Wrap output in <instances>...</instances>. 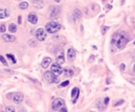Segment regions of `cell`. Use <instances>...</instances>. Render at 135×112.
<instances>
[{"label": "cell", "instance_id": "6da1fadb", "mask_svg": "<svg viewBox=\"0 0 135 112\" xmlns=\"http://www.w3.org/2000/svg\"><path fill=\"white\" fill-rule=\"evenodd\" d=\"M130 39H129V35L124 31L121 32H117L115 33L112 37V40H111V44L116 45L117 49H122L124 46H125L127 43L129 42Z\"/></svg>", "mask_w": 135, "mask_h": 112}, {"label": "cell", "instance_id": "7a4b0ae2", "mask_svg": "<svg viewBox=\"0 0 135 112\" xmlns=\"http://www.w3.org/2000/svg\"><path fill=\"white\" fill-rule=\"evenodd\" d=\"M61 24H59L57 22H54V21H51V22H49L46 24L45 26V29L48 33H51V34H53L55 32L59 31L61 29Z\"/></svg>", "mask_w": 135, "mask_h": 112}, {"label": "cell", "instance_id": "3957f363", "mask_svg": "<svg viewBox=\"0 0 135 112\" xmlns=\"http://www.w3.org/2000/svg\"><path fill=\"white\" fill-rule=\"evenodd\" d=\"M65 103H64V100L62 99V98H56V99L53 100V102L51 104V109L54 110V111H58L60 109L64 107Z\"/></svg>", "mask_w": 135, "mask_h": 112}, {"label": "cell", "instance_id": "277c9868", "mask_svg": "<svg viewBox=\"0 0 135 112\" xmlns=\"http://www.w3.org/2000/svg\"><path fill=\"white\" fill-rule=\"evenodd\" d=\"M58 76H56L52 72H46L44 74V79L48 83L52 84V83H58Z\"/></svg>", "mask_w": 135, "mask_h": 112}, {"label": "cell", "instance_id": "5b68a950", "mask_svg": "<svg viewBox=\"0 0 135 112\" xmlns=\"http://www.w3.org/2000/svg\"><path fill=\"white\" fill-rule=\"evenodd\" d=\"M35 37L38 41H40V42H43L45 39H46V37H47V33H46L44 29L39 28L35 32Z\"/></svg>", "mask_w": 135, "mask_h": 112}, {"label": "cell", "instance_id": "8992f818", "mask_svg": "<svg viewBox=\"0 0 135 112\" xmlns=\"http://www.w3.org/2000/svg\"><path fill=\"white\" fill-rule=\"evenodd\" d=\"M51 71L55 74V75H56V76H59V75H61L62 73L64 72L63 68L61 67V64H52V65H51Z\"/></svg>", "mask_w": 135, "mask_h": 112}, {"label": "cell", "instance_id": "52a82bcc", "mask_svg": "<svg viewBox=\"0 0 135 112\" xmlns=\"http://www.w3.org/2000/svg\"><path fill=\"white\" fill-rule=\"evenodd\" d=\"M23 99H24V96H23L22 93H20V92L14 93V95H13V101H14L15 104L19 105V104L22 102Z\"/></svg>", "mask_w": 135, "mask_h": 112}, {"label": "cell", "instance_id": "ba28073f", "mask_svg": "<svg viewBox=\"0 0 135 112\" xmlns=\"http://www.w3.org/2000/svg\"><path fill=\"white\" fill-rule=\"evenodd\" d=\"M27 20H28L29 23L35 25V24H37V22H38V17H37V15H36L35 13L31 12L28 15V17H27Z\"/></svg>", "mask_w": 135, "mask_h": 112}, {"label": "cell", "instance_id": "9c48e42d", "mask_svg": "<svg viewBox=\"0 0 135 112\" xmlns=\"http://www.w3.org/2000/svg\"><path fill=\"white\" fill-rule=\"evenodd\" d=\"M61 13V7L57 6H52L51 7V18H55Z\"/></svg>", "mask_w": 135, "mask_h": 112}, {"label": "cell", "instance_id": "30bf717a", "mask_svg": "<svg viewBox=\"0 0 135 112\" xmlns=\"http://www.w3.org/2000/svg\"><path fill=\"white\" fill-rule=\"evenodd\" d=\"M32 5L38 9H42L44 6V2L43 0H32Z\"/></svg>", "mask_w": 135, "mask_h": 112}, {"label": "cell", "instance_id": "8fae6325", "mask_svg": "<svg viewBox=\"0 0 135 112\" xmlns=\"http://www.w3.org/2000/svg\"><path fill=\"white\" fill-rule=\"evenodd\" d=\"M71 96H72V98H73V102L75 103L77 100V97L79 96V89L77 88V87H74L73 90H72V94H71Z\"/></svg>", "mask_w": 135, "mask_h": 112}, {"label": "cell", "instance_id": "7c38bea8", "mask_svg": "<svg viewBox=\"0 0 135 112\" xmlns=\"http://www.w3.org/2000/svg\"><path fill=\"white\" fill-rule=\"evenodd\" d=\"M2 39L6 42H13L16 41V37L13 35H9V34H3Z\"/></svg>", "mask_w": 135, "mask_h": 112}, {"label": "cell", "instance_id": "4fadbf2b", "mask_svg": "<svg viewBox=\"0 0 135 112\" xmlns=\"http://www.w3.org/2000/svg\"><path fill=\"white\" fill-rule=\"evenodd\" d=\"M56 62L59 64H63L64 63V51H61L56 56Z\"/></svg>", "mask_w": 135, "mask_h": 112}, {"label": "cell", "instance_id": "5bb4252c", "mask_svg": "<svg viewBox=\"0 0 135 112\" xmlns=\"http://www.w3.org/2000/svg\"><path fill=\"white\" fill-rule=\"evenodd\" d=\"M67 58H68V60H70V61H73L74 58H75V51H74V50L73 48L68 49Z\"/></svg>", "mask_w": 135, "mask_h": 112}, {"label": "cell", "instance_id": "9a60e30c", "mask_svg": "<svg viewBox=\"0 0 135 112\" xmlns=\"http://www.w3.org/2000/svg\"><path fill=\"white\" fill-rule=\"evenodd\" d=\"M9 16V11L6 8H0V19H6Z\"/></svg>", "mask_w": 135, "mask_h": 112}, {"label": "cell", "instance_id": "2e32d148", "mask_svg": "<svg viewBox=\"0 0 135 112\" xmlns=\"http://www.w3.org/2000/svg\"><path fill=\"white\" fill-rule=\"evenodd\" d=\"M51 63V59L50 57H45L42 62V68H48L49 65Z\"/></svg>", "mask_w": 135, "mask_h": 112}, {"label": "cell", "instance_id": "e0dca14e", "mask_svg": "<svg viewBox=\"0 0 135 112\" xmlns=\"http://www.w3.org/2000/svg\"><path fill=\"white\" fill-rule=\"evenodd\" d=\"M96 107H97V109H99V110H104V109H106V104L103 103L101 100H98L96 102Z\"/></svg>", "mask_w": 135, "mask_h": 112}, {"label": "cell", "instance_id": "ac0fdd59", "mask_svg": "<svg viewBox=\"0 0 135 112\" xmlns=\"http://www.w3.org/2000/svg\"><path fill=\"white\" fill-rule=\"evenodd\" d=\"M74 19H81V17H82V12H81L79 9H77V8H75L74 11Z\"/></svg>", "mask_w": 135, "mask_h": 112}, {"label": "cell", "instance_id": "d6986e66", "mask_svg": "<svg viewBox=\"0 0 135 112\" xmlns=\"http://www.w3.org/2000/svg\"><path fill=\"white\" fill-rule=\"evenodd\" d=\"M8 30H9L11 33H15V32H17V26H16V24H14V23H11V24H9V26H8Z\"/></svg>", "mask_w": 135, "mask_h": 112}, {"label": "cell", "instance_id": "ffe728a7", "mask_svg": "<svg viewBox=\"0 0 135 112\" xmlns=\"http://www.w3.org/2000/svg\"><path fill=\"white\" fill-rule=\"evenodd\" d=\"M64 72V74H65L66 76H72V75H74V71L72 70V69L67 68V69H65Z\"/></svg>", "mask_w": 135, "mask_h": 112}, {"label": "cell", "instance_id": "44dd1931", "mask_svg": "<svg viewBox=\"0 0 135 112\" xmlns=\"http://www.w3.org/2000/svg\"><path fill=\"white\" fill-rule=\"evenodd\" d=\"M28 6H29V3H28L27 1H23V2H21L20 5H19L20 9H27V8H28Z\"/></svg>", "mask_w": 135, "mask_h": 112}, {"label": "cell", "instance_id": "7402d4cb", "mask_svg": "<svg viewBox=\"0 0 135 112\" xmlns=\"http://www.w3.org/2000/svg\"><path fill=\"white\" fill-rule=\"evenodd\" d=\"M28 44H29V46H30L32 48H34V47L37 46V42H36L35 39H32V40H29V42H28Z\"/></svg>", "mask_w": 135, "mask_h": 112}, {"label": "cell", "instance_id": "603a6c76", "mask_svg": "<svg viewBox=\"0 0 135 112\" xmlns=\"http://www.w3.org/2000/svg\"><path fill=\"white\" fill-rule=\"evenodd\" d=\"M6 57L8 58V59H9L10 61L12 62V64H16V63H17L16 58H15V56H14V55L9 54V53H8V54H6Z\"/></svg>", "mask_w": 135, "mask_h": 112}, {"label": "cell", "instance_id": "cb8c5ba5", "mask_svg": "<svg viewBox=\"0 0 135 112\" xmlns=\"http://www.w3.org/2000/svg\"><path fill=\"white\" fill-rule=\"evenodd\" d=\"M6 111H8V112H15L16 109H14L13 107H6Z\"/></svg>", "mask_w": 135, "mask_h": 112}, {"label": "cell", "instance_id": "d4e9b609", "mask_svg": "<svg viewBox=\"0 0 135 112\" xmlns=\"http://www.w3.org/2000/svg\"><path fill=\"white\" fill-rule=\"evenodd\" d=\"M108 29H109V27H105V26H103L102 28H101V33H102V34H105Z\"/></svg>", "mask_w": 135, "mask_h": 112}, {"label": "cell", "instance_id": "484cf974", "mask_svg": "<svg viewBox=\"0 0 135 112\" xmlns=\"http://www.w3.org/2000/svg\"><path fill=\"white\" fill-rule=\"evenodd\" d=\"M69 83H70V82H69V81H64V82H63V83H62L61 85H60V86H59V87H66V86H68V85H69Z\"/></svg>", "mask_w": 135, "mask_h": 112}, {"label": "cell", "instance_id": "4316f807", "mask_svg": "<svg viewBox=\"0 0 135 112\" xmlns=\"http://www.w3.org/2000/svg\"><path fill=\"white\" fill-rule=\"evenodd\" d=\"M0 61H1V63L3 64H5V65L7 66V63H6V61L5 60V58H4L3 56H0Z\"/></svg>", "mask_w": 135, "mask_h": 112}, {"label": "cell", "instance_id": "83f0119b", "mask_svg": "<svg viewBox=\"0 0 135 112\" xmlns=\"http://www.w3.org/2000/svg\"><path fill=\"white\" fill-rule=\"evenodd\" d=\"M5 31H6V26L4 25V24H2V25L0 26V32L4 33Z\"/></svg>", "mask_w": 135, "mask_h": 112}, {"label": "cell", "instance_id": "f1b7e54d", "mask_svg": "<svg viewBox=\"0 0 135 112\" xmlns=\"http://www.w3.org/2000/svg\"><path fill=\"white\" fill-rule=\"evenodd\" d=\"M119 68H120V70H121V71H124V70H125V64H120V66H119Z\"/></svg>", "mask_w": 135, "mask_h": 112}, {"label": "cell", "instance_id": "f546056e", "mask_svg": "<svg viewBox=\"0 0 135 112\" xmlns=\"http://www.w3.org/2000/svg\"><path fill=\"white\" fill-rule=\"evenodd\" d=\"M109 97H106L105 100H104V103H105L106 105H108V104H109Z\"/></svg>", "mask_w": 135, "mask_h": 112}, {"label": "cell", "instance_id": "4dcf8cb0", "mask_svg": "<svg viewBox=\"0 0 135 112\" xmlns=\"http://www.w3.org/2000/svg\"><path fill=\"white\" fill-rule=\"evenodd\" d=\"M21 21H22L21 16H19V19H18V22H19V24H21Z\"/></svg>", "mask_w": 135, "mask_h": 112}, {"label": "cell", "instance_id": "1f68e13d", "mask_svg": "<svg viewBox=\"0 0 135 112\" xmlns=\"http://www.w3.org/2000/svg\"><path fill=\"white\" fill-rule=\"evenodd\" d=\"M124 102V101H123V100H120V101H119V102H118V103H116L115 104V106H119V104H122V103Z\"/></svg>", "mask_w": 135, "mask_h": 112}, {"label": "cell", "instance_id": "d6a6232c", "mask_svg": "<svg viewBox=\"0 0 135 112\" xmlns=\"http://www.w3.org/2000/svg\"><path fill=\"white\" fill-rule=\"evenodd\" d=\"M60 111H64V112H66V111H67V109H65L64 107H63V108H62V109H60Z\"/></svg>", "mask_w": 135, "mask_h": 112}, {"label": "cell", "instance_id": "836d02e7", "mask_svg": "<svg viewBox=\"0 0 135 112\" xmlns=\"http://www.w3.org/2000/svg\"><path fill=\"white\" fill-rule=\"evenodd\" d=\"M133 71H134V73H135V64H134V65H133Z\"/></svg>", "mask_w": 135, "mask_h": 112}, {"label": "cell", "instance_id": "e575fe53", "mask_svg": "<svg viewBox=\"0 0 135 112\" xmlns=\"http://www.w3.org/2000/svg\"><path fill=\"white\" fill-rule=\"evenodd\" d=\"M55 2H60V1H61V0H54Z\"/></svg>", "mask_w": 135, "mask_h": 112}, {"label": "cell", "instance_id": "d590c367", "mask_svg": "<svg viewBox=\"0 0 135 112\" xmlns=\"http://www.w3.org/2000/svg\"><path fill=\"white\" fill-rule=\"evenodd\" d=\"M134 44H135V42H134Z\"/></svg>", "mask_w": 135, "mask_h": 112}]
</instances>
